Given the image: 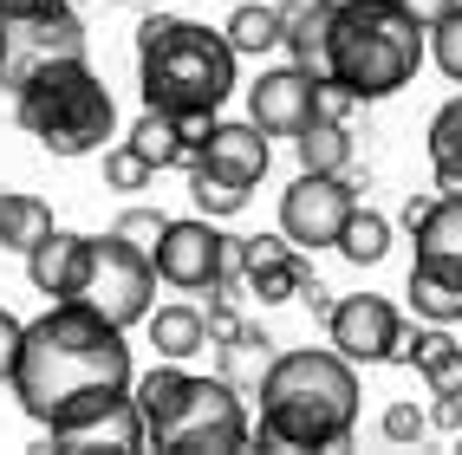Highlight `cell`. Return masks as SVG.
I'll return each mask as SVG.
<instances>
[{
  "instance_id": "obj_1",
  "label": "cell",
  "mask_w": 462,
  "mask_h": 455,
  "mask_svg": "<svg viewBox=\"0 0 462 455\" xmlns=\"http://www.w3.org/2000/svg\"><path fill=\"white\" fill-rule=\"evenodd\" d=\"M131 378L137 371H131L125 325H111L91 299H52L20 332V358H14L7 390L46 436H66L85 416L131 397Z\"/></svg>"
},
{
  "instance_id": "obj_2",
  "label": "cell",
  "mask_w": 462,
  "mask_h": 455,
  "mask_svg": "<svg viewBox=\"0 0 462 455\" xmlns=\"http://www.w3.org/2000/svg\"><path fill=\"white\" fill-rule=\"evenodd\" d=\"M254 397L261 449H346L358 430V371L346 351H281Z\"/></svg>"
},
{
  "instance_id": "obj_3",
  "label": "cell",
  "mask_w": 462,
  "mask_h": 455,
  "mask_svg": "<svg viewBox=\"0 0 462 455\" xmlns=\"http://www.w3.org/2000/svg\"><path fill=\"white\" fill-rule=\"evenodd\" d=\"M235 46L228 33H208L196 20L150 14L137 26V91L150 111H222L235 98Z\"/></svg>"
},
{
  "instance_id": "obj_4",
  "label": "cell",
  "mask_w": 462,
  "mask_h": 455,
  "mask_svg": "<svg viewBox=\"0 0 462 455\" xmlns=\"http://www.w3.org/2000/svg\"><path fill=\"white\" fill-rule=\"evenodd\" d=\"M430 59V33L404 7H372V0H338L326 33V78H338L358 105H378L404 91Z\"/></svg>"
},
{
  "instance_id": "obj_5",
  "label": "cell",
  "mask_w": 462,
  "mask_h": 455,
  "mask_svg": "<svg viewBox=\"0 0 462 455\" xmlns=\"http://www.w3.org/2000/svg\"><path fill=\"white\" fill-rule=\"evenodd\" d=\"M14 117L52 157H91L117 137V105L85 59H46L14 85Z\"/></svg>"
},
{
  "instance_id": "obj_6",
  "label": "cell",
  "mask_w": 462,
  "mask_h": 455,
  "mask_svg": "<svg viewBox=\"0 0 462 455\" xmlns=\"http://www.w3.org/2000/svg\"><path fill=\"white\" fill-rule=\"evenodd\" d=\"M248 436H254L248 404H241V390L228 378H189L182 404L150 430V442L170 449V455H228Z\"/></svg>"
},
{
  "instance_id": "obj_7",
  "label": "cell",
  "mask_w": 462,
  "mask_h": 455,
  "mask_svg": "<svg viewBox=\"0 0 462 455\" xmlns=\"http://www.w3.org/2000/svg\"><path fill=\"white\" fill-rule=\"evenodd\" d=\"M150 293H157V267H150V254H137L131 241H117V234H105V241H91V267H85V293L79 299H91L111 325H143L150 319Z\"/></svg>"
},
{
  "instance_id": "obj_8",
  "label": "cell",
  "mask_w": 462,
  "mask_h": 455,
  "mask_svg": "<svg viewBox=\"0 0 462 455\" xmlns=\"http://www.w3.org/2000/svg\"><path fill=\"white\" fill-rule=\"evenodd\" d=\"M150 267H157V280L176 287V293H208L228 267H241V254H235V234L215 228V215H189V222L163 228Z\"/></svg>"
},
{
  "instance_id": "obj_9",
  "label": "cell",
  "mask_w": 462,
  "mask_h": 455,
  "mask_svg": "<svg viewBox=\"0 0 462 455\" xmlns=\"http://www.w3.org/2000/svg\"><path fill=\"white\" fill-rule=\"evenodd\" d=\"M358 208V182L338 169H300V182L281 196V234L293 241V248H338V234H346Z\"/></svg>"
},
{
  "instance_id": "obj_10",
  "label": "cell",
  "mask_w": 462,
  "mask_h": 455,
  "mask_svg": "<svg viewBox=\"0 0 462 455\" xmlns=\"http://www.w3.org/2000/svg\"><path fill=\"white\" fill-rule=\"evenodd\" d=\"M326 332H332V351H346L352 364H391L404 319H397L384 293H346V299H332Z\"/></svg>"
},
{
  "instance_id": "obj_11",
  "label": "cell",
  "mask_w": 462,
  "mask_h": 455,
  "mask_svg": "<svg viewBox=\"0 0 462 455\" xmlns=\"http://www.w3.org/2000/svg\"><path fill=\"white\" fill-rule=\"evenodd\" d=\"M248 117L267 137H300L319 117V72L313 66H273L248 85Z\"/></svg>"
},
{
  "instance_id": "obj_12",
  "label": "cell",
  "mask_w": 462,
  "mask_h": 455,
  "mask_svg": "<svg viewBox=\"0 0 462 455\" xmlns=\"http://www.w3.org/2000/svg\"><path fill=\"white\" fill-rule=\"evenodd\" d=\"M46 59H85V26L72 7L40 14V20H7V59H0V85H20Z\"/></svg>"
},
{
  "instance_id": "obj_13",
  "label": "cell",
  "mask_w": 462,
  "mask_h": 455,
  "mask_svg": "<svg viewBox=\"0 0 462 455\" xmlns=\"http://www.w3.org/2000/svg\"><path fill=\"white\" fill-rule=\"evenodd\" d=\"M241 273H248V293L261 306H281V299H300V287L313 280V267L293 254L287 234H235Z\"/></svg>"
},
{
  "instance_id": "obj_14",
  "label": "cell",
  "mask_w": 462,
  "mask_h": 455,
  "mask_svg": "<svg viewBox=\"0 0 462 455\" xmlns=\"http://www.w3.org/2000/svg\"><path fill=\"white\" fill-rule=\"evenodd\" d=\"M85 267H91V234H72V228H52L26 248V280L46 299H79L85 293Z\"/></svg>"
},
{
  "instance_id": "obj_15",
  "label": "cell",
  "mask_w": 462,
  "mask_h": 455,
  "mask_svg": "<svg viewBox=\"0 0 462 455\" xmlns=\"http://www.w3.org/2000/svg\"><path fill=\"white\" fill-rule=\"evenodd\" d=\"M189 163H208V169H222V176H235V182H254L267 176V163H273V150H267V131L254 124V117H241V124H222L215 117V131L202 137V150Z\"/></svg>"
},
{
  "instance_id": "obj_16",
  "label": "cell",
  "mask_w": 462,
  "mask_h": 455,
  "mask_svg": "<svg viewBox=\"0 0 462 455\" xmlns=\"http://www.w3.org/2000/svg\"><path fill=\"white\" fill-rule=\"evenodd\" d=\"M411 241H417V260H430V267H443V273L462 280V189L430 202L423 222L411 228Z\"/></svg>"
},
{
  "instance_id": "obj_17",
  "label": "cell",
  "mask_w": 462,
  "mask_h": 455,
  "mask_svg": "<svg viewBox=\"0 0 462 455\" xmlns=\"http://www.w3.org/2000/svg\"><path fill=\"white\" fill-rule=\"evenodd\" d=\"M338 0H281V46L293 52V66H326V33H332Z\"/></svg>"
},
{
  "instance_id": "obj_18",
  "label": "cell",
  "mask_w": 462,
  "mask_h": 455,
  "mask_svg": "<svg viewBox=\"0 0 462 455\" xmlns=\"http://www.w3.org/2000/svg\"><path fill=\"white\" fill-rule=\"evenodd\" d=\"M143 410L131 404V397H117L111 410H98V416H85L79 430H66V436H52L59 449H143Z\"/></svg>"
},
{
  "instance_id": "obj_19",
  "label": "cell",
  "mask_w": 462,
  "mask_h": 455,
  "mask_svg": "<svg viewBox=\"0 0 462 455\" xmlns=\"http://www.w3.org/2000/svg\"><path fill=\"white\" fill-rule=\"evenodd\" d=\"M150 345H157V358H176L189 364L196 351H208V313L196 306H150Z\"/></svg>"
},
{
  "instance_id": "obj_20",
  "label": "cell",
  "mask_w": 462,
  "mask_h": 455,
  "mask_svg": "<svg viewBox=\"0 0 462 455\" xmlns=\"http://www.w3.org/2000/svg\"><path fill=\"white\" fill-rule=\"evenodd\" d=\"M273 358H281V351H273V339H267L261 325H235L228 339H222V378L241 390V397H254Z\"/></svg>"
},
{
  "instance_id": "obj_21",
  "label": "cell",
  "mask_w": 462,
  "mask_h": 455,
  "mask_svg": "<svg viewBox=\"0 0 462 455\" xmlns=\"http://www.w3.org/2000/svg\"><path fill=\"white\" fill-rule=\"evenodd\" d=\"M411 313L430 319V325H456L462 319V280L443 267H430V260H411Z\"/></svg>"
},
{
  "instance_id": "obj_22",
  "label": "cell",
  "mask_w": 462,
  "mask_h": 455,
  "mask_svg": "<svg viewBox=\"0 0 462 455\" xmlns=\"http://www.w3.org/2000/svg\"><path fill=\"white\" fill-rule=\"evenodd\" d=\"M125 143L137 150V157H143L150 169H176V163H189V143H182V124H176L170 111H150V105H143V117L131 124V137H125Z\"/></svg>"
},
{
  "instance_id": "obj_23",
  "label": "cell",
  "mask_w": 462,
  "mask_h": 455,
  "mask_svg": "<svg viewBox=\"0 0 462 455\" xmlns=\"http://www.w3.org/2000/svg\"><path fill=\"white\" fill-rule=\"evenodd\" d=\"M430 169H437V196L462 189V98L430 117Z\"/></svg>"
},
{
  "instance_id": "obj_24",
  "label": "cell",
  "mask_w": 462,
  "mask_h": 455,
  "mask_svg": "<svg viewBox=\"0 0 462 455\" xmlns=\"http://www.w3.org/2000/svg\"><path fill=\"white\" fill-rule=\"evenodd\" d=\"M293 150H300V169H326V176L352 169V131H346V117H313V124L293 137Z\"/></svg>"
},
{
  "instance_id": "obj_25",
  "label": "cell",
  "mask_w": 462,
  "mask_h": 455,
  "mask_svg": "<svg viewBox=\"0 0 462 455\" xmlns=\"http://www.w3.org/2000/svg\"><path fill=\"white\" fill-rule=\"evenodd\" d=\"M40 234H52V208L40 196H20V189H0V248L26 254Z\"/></svg>"
},
{
  "instance_id": "obj_26",
  "label": "cell",
  "mask_w": 462,
  "mask_h": 455,
  "mask_svg": "<svg viewBox=\"0 0 462 455\" xmlns=\"http://www.w3.org/2000/svg\"><path fill=\"white\" fill-rule=\"evenodd\" d=\"M182 390H189V371H182L176 358H163L157 371H143V378H131V404L143 410V430H157V423L182 404Z\"/></svg>"
},
{
  "instance_id": "obj_27",
  "label": "cell",
  "mask_w": 462,
  "mask_h": 455,
  "mask_svg": "<svg viewBox=\"0 0 462 455\" xmlns=\"http://www.w3.org/2000/svg\"><path fill=\"white\" fill-rule=\"evenodd\" d=\"M222 33H228L235 59H261V52L281 46V7H235Z\"/></svg>"
},
{
  "instance_id": "obj_28",
  "label": "cell",
  "mask_w": 462,
  "mask_h": 455,
  "mask_svg": "<svg viewBox=\"0 0 462 455\" xmlns=\"http://www.w3.org/2000/svg\"><path fill=\"white\" fill-rule=\"evenodd\" d=\"M189 202L202 208V215H241L248 208V182H235V176H222V169H208V163H189Z\"/></svg>"
},
{
  "instance_id": "obj_29",
  "label": "cell",
  "mask_w": 462,
  "mask_h": 455,
  "mask_svg": "<svg viewBox=\"0 0 462 455\" xmlns=\"http://www.w3.org/2000/svg\"><path fill=\"white\" fill-rule=\"evenodd\" d=\"M338 254H346L352 267H378L391 254V222L378 215V208H352L346 234H338Z\"/></svg>"
},
{
  "instance_id": "obj_30",
  "label": "cell",
  "mask_w": 462,
  "mask_h": 455,
  "mask_svg": "<svg viewBox=\"0 0 462 455\" xmlns=\"http://www.w3.org/2000/svg\"><path fill=\"white\" fill-rule=\"evenodd\" d=\"M417 378L430 384V397H437V390H462V345L449 339V325L437 332V345L417 358Z\"/></svg>"
},
{
  "instance_id": "obj_31",
  "label": "cell",
  "mask_w": 462,
  "mask_h": 455,
  "mask_svg": "<svg viewBox=\"0 0 462 455\" xmlns=\"http://www.w3.org/2000/svg\"><path fill=\"white\" fill-rule=\"evenodd\" d=\"M430 59H437V72H443V78L462 85V0H456V7H449L437 26H430Z\"/></svg>"
},
{
  "instance_id": "obj_32",
  "label": "cell",
  "mask_w": 462,
  "mask_h": 455,
  "mask_svg": "<svg viewBox=\"0 0 462 455\" xmlns=\"http://www.w3.org/2000/svg\"><path fill=\"white\" fill-rule=\"evenodd\" d=\"M163 228H170V215H163V208H125V215L111 222V234H117V241H131L137 254H157Z\"/></svg>"
},
{
  "instance_id": "obj_33",
  "label": "cell",
  "mask_w": 462,
  "mask_h": 455,
  "mask_svg": "<svg viewBox=\"0 0 462 455\" xmlns=\"http://www.w3.org/2000/svg\"><path fill=\"white\" fill-rule=\"evenodd\" d=\"M423 430H430V416H423L417 404H384V416H378V436H384L391 449L423 442Z\"/></svg>"
},
{
  "instance_id": "obj_34",
  "label": "cell",
  "mask_w": 462,
  "mask_h": 455,
  "mask_svg": "<svg viewBox=\"0 0 462 455\" xmlns=\"http://www.w3.org/2000/svg\"><path fill=\"white\" fill-rule=\"evenodd\" d=\"M150 176H157V169H150V163L137 157L131 143H117V150H105V182H111V189H143Z\"/></svg>"
},
{
  "instance_id": "obj_35",
  "label": "cell",
  "mask_w": 462,
  "mask_h": 455,
  "mask_svg": "<svg viewBox=\"0 0 462 455\" xmlns=\"http://www.w3.org/2000/svg\"><path fill=\"white\" fill-rule=\"evenodd\" d=\"M20 332H26V319H14V313H0V384L14 378V358H20Z\"/></svg>"
},
{
  "instance_id": "obj_36",
  "label": "cell",
  "mask_w": 462,
  "mask_h": 455,
  "mask_svg": "<svg viewBox=\"0 0 462 455\" xmlns=\"http://www.w3.org/2000/svg\"><path fill=\"white\" fill-rule=\"evenodd\" d=\"M430 423H437V430H449V436H462V390H437Z\"/></svg>"
},
{
  "instance_id": "obj_37",
  "label": "cell",
  "mask_w": 462,
  "mask_h": 455,
  "mask_svg": "<svg viewBox=\"0 0 462 455\" xmlns=\"http://www.w3.org/2000/svg\"><path fill=\"white\" fill-rule=\"evenodd\" d=\"M352 105H358V98H352V91H346V85H338V78H326V72H319V117H346Z\"/></svg>"
},
{
  "instance_id": "obj_38",
  "label": "cell",
  "mask_w": 462,
  "mask_h": 455,
  "mask_svg": "<svg viewBox=\"0 0 462 455\" xmlns=\"http://www.w3.org/2000/svg\"><path fill=\"white\" fill-rule=\"evenodd\" d=\"M66 0H0V20H40V14H59Z\"/></svg>"
},
{
  "instance_id": "obj_39",
  "label": "cell",
  "mask_w": 462,
  "mask_h": 455,
  "mask_svg": "<svg viewBox=\"0 0 462 455\" xmlns=\"http://www.w3.org/2000/svg\"><path fill=\"white\" fill-rule=\"evenodd\" d=\"M449 7H456V0H404V14H411V20L423 26V33H430V26H437V20H443Z\"/></svg>"
},
{
  "instance_id": "obj_40",
  "label": "cell",
  "mask_w": 462,
  "mask_h": 455,
  "mask_svg": "<svg viewBox=\"0 0 462 455\" xmlns=\"http://www.w3.org/2000/svg\"><path fill=\"white\" fill-rule=\"evenodd\" d=\"M300 306L313 313V319H326V313H332V293H326L319 280H306V287H300Z\"/></svg>"
},
{
  "instance_id": "obj_41",
  "label": "cell",
  "mask_w": 462,
  "mask_h": 455,
  "mask_svg": "<svg viewBox=\"0 0 462 455\" xmlns=\"http://www.w3.org/2000/svg\"><path fill=\"white\" fill-rule=\"evenodd\" d=\"M430 202H437V196H411V202H404V228H417V222H423V208H430Z\"/></svg>"
},
{
  "instance_id": "obj_42",
  "label": "cell",
  "mask_w": 462,
  "mask_h": 455,
  "mask_svg": "<svg viewBox=\"0 0 462 455\" xmlns=\"http://www.w3.org/2000/svg\"><path fill=\"white\" fill-rule=\"evenodd\" d=\"M0 59H7V20H0Z\"/></svg>"
},
{
  "instance_id": "obj_43",
  "label": "cell",
  "mask_w": 462,
  "mask_h": 455,
  "mask_svg": "<svg viewBox=\"0 0 462 455\" xmlns=\"http://www.w3.org/2000/svg\"><path fill=\"white\" fill-rule=\"evenodd\" d=\"M372 7H404V0H372Z\"/></svg>"
}]
</instances>
